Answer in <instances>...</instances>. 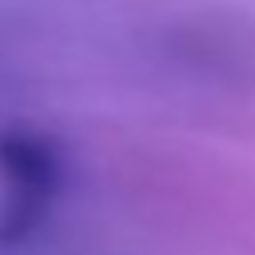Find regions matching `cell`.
Returning <instances> with one entry per match:
<instances>
[{"label": "cell", "mask_w": 255, "mask_h": 255, "mask_svg": "<svg viewBox=\"0 0 255 255\" xmlns=\"http://www.w3.org/2000/svg\"><path fill=\"white\" fill-rule=\"evenodd\" d=\"M60 183L64 163L48 135L28 128L0 135V247H16L44 227Z\"/></svg>", "instance_id": "6da1fadb"}]
</instances>
